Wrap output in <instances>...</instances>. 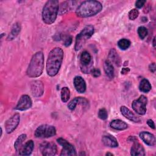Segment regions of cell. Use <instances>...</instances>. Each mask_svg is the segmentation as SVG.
Wrapping results in <instances>:
<instances>
[{"mask_svg": "<svg viewBox=\"0 0 156 156\" xmlns=\"http://www.w3.org/2000/svg\"><path fill=\"white\" fill-rule=\"evenodd\" d=\"M63 58V51L55 47L49 53L46 61V73L48 76L54 77L57 74L61 67Z\"/></svg>", "mask_w": 156, "mask_h": 156, "instance_id": "obj_1", "label": "cell"}, {"mask_svg": "<svg viewBox=\"0 0 156 156\" xmlns=\"http://www.w3.org/2000/svg\"><path fill=\"white\" fill-rule=\"evenodd\" d=\"M102 9V4L98 1L90 0L82 2L76 10V15L80 18L90 17L99 13Z\"/></svg>", "mask_w": 156, "mask_h": 156, "instance_id": "obj_2", "label": "cell"}, {"mask_svg": "<svg viewBox=\"0 0 156 156\" xmlns=\"http://www.w3.org/2000/svg\"><path fill=\"white\" fill-rule=\"evenodd\" d=\"M44 54L42 51L35 52L32 57L26 74L29 77H38L43 73L44 68Z\"/></svg>", "mask_w": 156, "mask_h": 156, "instance_id": "obj_3", "label": "cell"}, {"mask_svg": "<svg viewBox=\"0 0 156 156\" xmlns=\"http://www.w3.org/2000/svg\"><path fill=\"white\" fill-rule=\"evenodd\" d=\"M59 8L57 0H49L46 1L42 10V20L46 24L54 23L57 18Z\"/></svg>", "mask_w": 156, "mask_h": 156, "instance_id": "obj_4", "label": "cell"}, {"mask_svg": "<svg viewBox=\"0 0 156 156\" xmlns=\"http://www.w3.org/2000/svg\"><path fill=\"white\" fill-rule=\"evenodd\" d=\"M94 29L92 25L85 26L80 32L76 36L74 49L76 51L80 50L84 45L86 41L89 39L94 34Z\"/></svg>", "mask_w": 156, "mask_h": 156, "instance_id": "obj_5", "label": "cell"}, {"mask_svg": "<svg viewBox=\"0 0 156 156\" xmlns=\"http://www.w3.org/2000/svg\"><path fill=\"white\" fill-rule=\"evenodd\" d=\"M56 134L54 126L48 124H42L38 126L35 131V136L40 138H47L54 136Z\"/></svg>", "mask_w": 156, "mask_h": 156, "instance_id": "obj_6", "label": "cell"}, {"mask_svg": "<svg viewBox=\"0 0 156 156\" xmlns=\"http://www.w3.org/2000/svg\"><path fill=\"white\" fill-rule=\"evenodd\" d=\"M80 68L84 73H90L93 69V60L90 54L88 51H83L82 52L80 57Z\"/></svg>", "mask_w": 156, "mask_h": 156, "instance_id": "obj_7", "label": "cell"}, {"mask_svg": "<svg viewBox=\"0 0 156 156\" xmlns=\"http://www.w3.org/2000/svg\"><path fill=\"white\" fill-rule=\"evenodd\" d=\"M147 98L144 95H141L138 99L134 100L132 103V107L133 110L140 115H144L146 112Z\"/></svg>", "mask_w": 156, "mask_h": 156, "instance_id": "obj_8", "label": "cell"}, {"mask_svg": "<svg viewBox=\"0 0 156 156\" xmlns=\"http://www.w3.org/2000/svg\"><path fill=\"white\" fill-rule=\"evenodd\" d=\"M40 151L43 155L53 156L56 154L57 149V146L52 142L44 141L42 142L39 146Z\"/></svg>", "mask_w": 156, "mask_h": 156, "instance_id": "obj_9", "label": "cell"}, {"mask_svg": "<svg viewBox=\"0 0 156 156\" xmlns=\"http://www.w3.org/2000/svg\"><path fill=\"white\" fill-rule=\"evenodd\" d=\"M57 143L63 147L60 155H76V151L74 147L63 138L57 139Z\"/></svg>", "mask_w": 156, "mask_h": 156, "instance_id": "obj_10", "label": "cell"}, {"mask_svg": "<svg viewBox=\"0 0 156 156\" xmlns=\"http://www.w3.org/2000/svg\"><path fill=\"white\" fill-rule=\"evenodd\" d=\"M20 121V115L19 113H15L9 118L5 123V129L7 133L13 132L17 126H18Z\"/></svg>", "mask_w": 156, "mask_h": 156, "instance_id": "obj_11", "label": "cell"}, {"mask_svg": "<svg viewBox=\"0 0 156 156\" xmlns=\"http://www.w3.org/2000/svg\"><path fill=\"white\" fill-rule=\"evenodd\" d=\"M32 101L27 94H23L21 96L15 109L19 111H25L32 107Z\"/></svg>", "mask_w": 156, "mask_h": 156, "instance_id": "obj_12", "label": "cell"}, {"mask_svg": "<svg viewBox=\"0 0 156 156\" xmlns=\"http://www.w3.org/2000/svg\"><path fill=\"white\" fill-rule=\"evenodd\" d=\"M30 90L32 95L38 98L43 95L44 93V85L41 80H36L31 82Z\"/></svg>", "mask_w": 156, "mask_h": 156, "instance_id": "obj_13", "label": "cell"}, {"mask_svg": "<svg viewBox=\"0 0 156 156\" xmlns=\"http://www.w3.org/2000/svg\"><path fill=\"white\" fill-rule=\"evenodd\" d=\"M73 84L76 90L79 93H83L86 91V82L80 76H77L74 78Z\"/></svg>", "mask_w": 156, "mask_h": 156, "instance_id": "obj_14", "label": "cell"}, {"mask_svg": "<svg viewBox=\"0 0 156 156\" xmlns=\"http://www.w3.org/2000/svg\"><path fill=\"white\" fill-rule=\"evenodd\" d=\"M140 138L142 141L148 146H153L155 144V138L153 134L149 132L143 131L139 134Z\"/></svg>", "mask_w": 156, "mask_h": 156, "instance_id": "obj_15", "label": "cell"}, {"mask_svg": "<svg viewBox=\"0 0 156 156\" xmlns=\"http://www.w3.org/2000/svg\"><path fill=\"white\" fill-rule=\"evenodd\" d=\"M120 111L121 114L129 120L134 122H139L140 121V118L136 116L129 108L124 105H122L120 107Z\"/></svg>", "mask_w": 156, "mask_h": 156, "instance_id": "obj_16", "label": "cell"}, {"mask_svg": "<svg viewBox=\"0 0 156 156\" xmlns=\"http://www.w3.org/2000/svg\"><path fill=\"white\" fill-rule=\"evenodd\" d=\"M130 154L133 156L145 155V151L143 146L137 141H134L130 149Z\"/></svg>", "mask_w": 156, "mask_h": 156, "instance_id": "obj_17", "label": "cell"}, {"mask_svg": "<svg viewBox=\"0 0 156 156\" xmlns=\"http://www.w3.org/2000/svg\"><path fill=\"white\" fill-rule=\"evenodd\" d=\"M34 147V143L32 140L27 141L24 144H23L19 151V154L20 155H29L33 151Z\"/></svg>", "mask_w": 156, "mask_h": 156, "instance_id": "obj_18", "label": "cell"}, {"mask_svg": "<svg viewBox=\"0 0 156 156\" xmlns=\"http://www.w3.org/2000/svg\"><path fill=\"white\" fill-rule=\"evenodd\" d=\"M103 144L108 147H116L118 146V143L115 137L110 135H104L102 138Z\"/></svg>", "mask_w": 156, "mask_h": 156, "instance_id": "obj_19", "label": "cell"}, {"mask_svg": "<svg viewBox=\"0 0 156 156\" xmlns=\"http://www.w3.org/2000/svg\"><path fill=\"white\" fill-rule=\"evenodd\" d=\"M88 104V101L87 99L82 97H76L72 99L68 104V107L69 110H73L75 109L76 107L77 104H81V105H87Z\"/></svg>", "mask_w": 156, "mask_h": 156, "instance_id": "obj_20", "label": "cell"}, {"mask_svg": "<svg viewBox=\"0 0 156 156\" xmlns=\"http://www.w3.org/2000/svg\"><path fill=\"white\" fill-rule=\"evenodd\" d=\"M108 58L110 62H113L116 66H119L121 65V59L120 56L118 55L116 51L112 48L110 49L109 54H108Z\"/></svg>", "mask_w": 156, "mask_h": 156, "instance_id": "obj_21", "label": "cell"}, {"mask_svg": "<svg viewBox=\"0 0 156 156\" xmlns=\"http://www.w3.org/2000/svg\"><path fill=\"white\" fill-rule=\"evenodd\" d=\"M110 126L112 128L118 130H123L128 127L127 124L121 119L112 120L110 123Z\"/></svg>", "mask_w": 156, "mask_h": 156, "instance_id": "obj_22", "label": "cell"}, {"mask_svg": "<svg viewBox=\"0 0 156 156\" xmlns=\"http://www.w3.org/2000/svg\"><path fill=\"white\" fill-rule=\"evenodd\" d=\"M21 31V25L20 23H15L12 29H11V31L9 33V35L7 36V40L9 41L10 40H13V39H15L19 34V33Z\"/></svg>", "mask_w": 156, "mask_h": 156, "instance_id": "obj_23", "label": "cell"}, {"mask_svg": "<svg viewBox=\"0 0 156 156\" xmlns=\"http://www.w3.org/2000/svg\"><path fill=\"white\" fill-rule=\"evenodd\" d=\"M104 69L106 76L109 79H113L114 77V68L113 66L108 60L105 61L104 63Z\"/></svg>", "mask_w": 156, "mask_h": 156, "instance_id": "obj_24", "label": "cell"}, {"mask_svg": "<svg viewBox=\"0 0 156 156\" xmlns=\"http://www.w3.org/2000/svg\"><path fill=\"white\" fill-rule=\"evenodd\" d=\"M151 85L146 79H143L139 85V89L143 93H147L151 90Z\"/></svg>", "mask_w": 156, "mask_h": 156, "instance_id": "obj_25", "label": "cell"}, {"mask_svg": "<svg viewBox=\"0 0 156 156\" xmlns=\"http://www.w3.org/2000/svg\"><path fill=\"white\" fill-rule=\"evenodd\" d=\"M26 139V134H21L20 135L16 140L14 143V148L16 152H19L20 148L23 145V142Z\"/></svg>", "mask_w": 156, "mask_h": 156, "instance_id": "obj_26", "label": "cell"}, {"mask_svg": "<svg viewBox=\"0 0 156 156\" xmlns=\"http://www.w3.org/2000/svg\"><path fill=\"white\" fill-rule=\"evenodd\" d=\"M60 98L63 102H66L68 101L70 98V90L68 87H65L62 88L60 91Z\"/></svg>", "mask_w": 156, "mask_h": 156, "instance_id": "obj_27", "label": "cell"}, {"mask_svg": "<svg viewBox=\"0 0 156 156\" xmlns=\"http://www.w3.org/2000/svg\"><path fill=\"white\" fill-rule=\"evenodd\" d=\"M130 41L126 38H122L118 42V47L122 50H126L130 46Z\"/></svg>", "mask_w": 156, "mask_h": 156, "instance_id": "obj_28", "label": "cell"}, {"mask_svg": "<svg viewBox=\"0 0 156 156\" xmlns=\"http://www.w3.org/2000/svg\"><path fill=\"white\" fill-rule=\"evenodd\" d=\"M70 2H67L65 1L61 3L60 5H59V8H58V13L60 15H63L65 13H66L69 9H70L71 5L69 4Z\"/></svg>", "mask_w": 156, "mask_h": 156, "instance_id": "obj_29", "label": "cell"}, {"mask_svg": "<svg viewBox=\"0 0 156 156\" xmlns=\"http://www.w3.org/2000/svg\"><path fill=\"white\" fill-rule=\"evenodd\" d=\"M137 32H138V36L141 40H143L147 35V34H148L147 29L144 26H140L138 28Z\"/></svg>", "mask_w": 156, "mask_h": 156, "instance_id": "obj_30", "label": "cell"}, {"mask_svg": "<svg viewBox=\"0 0 156 156\" xmlns=\"http://www.w3.org/2000/svg\"><path fill=\"white\" fill-rule=\"evenodd\" d=\"M98 117L99 118H100L102 120H105L107 119L108 118V113H107V111L106 110L105 108H100L99 110V112H98Z\"/></svg>", "mask_w": 156, "mask_h": 156, "instance_id": "obj_31", "label": "cell"}, {"mask_svg": "<svg viewBox=\"0 0 156 156\" xmlns=\"http://www.w3.org/2000/svg\"><path fill=\"white\" fill-rule=\"evenodd\" d=\"M129 18L130 20H135L139 15V12L136 9H133L129 12Z\"/></svg>", "mask_w": 156, "mask_h": 156, "instance_id": "obj_32", "label": "cell"}, {"mask_svg": "<svg viewBox=\"0 0 156 156\" xmlns=\"http://www.w3.org/2000/svg\"><path fill=\"white\" fill-rule=\"evenodd\" d=\"M72 41H73V37L71 35H68L65 37V41H64V43H63V44L66 46V47H68L69 46H70L72 43Z\"/></svg>", "mask_w": 156, "mask_h": 156, "instance_id": "obj_33", "label": "cell"}, {"mask_svg": "<svg viewBox=\"0 0 156 156\" xmlns=\"http://www.w3.org/2000/svg\"><path fill=\"white\" fill-rule=\"evenodd\" d=\"M90 73L94 77H98L101 76V71L98 68H93Z\"/></svg>", "mask_w": 156, "mask_h": 156, "instance_id": "obj_34", "label": "cell"}, {"mask_svg": "<svg viewBox=\"0 0 156 156\" xmlns=\"http://www.w3.org/2000/svg\"><path fill=\"white\" fill-rule=\"evenodd\" d=\"M146 2V1L144 0H138V1H136L135 2V7L138 9H140L144 5V4Z\"/></svg>", "mask_w": 156, "mask_h": 156, "instance_id": "obj_35", "label": "cell"}, {"mask_svg": "<svg viewBox=\"0 0 156 156\" xmlns=\"http://www.w3.org/2000/svg\"><path fill=\"white\" fill-rule=\"evenodd\" d=\"M149 69L151 72H152V73H154L155 72V69H156V67H155V63H152L149 65Z\"/></svg>", "mask_w": 156, "mask_h": 156, "instance_id": "obj_36", "label": "cell"}, {"mask_svg": "<svg viewBox=\"0 0 156 156\" xmlns=\"http://www.w3.org/2000/svg\"><path fill=\"white\" fill-rule=\"evenodd\" d=\"M147 125H148L151 128H152V129H155V124H154V121H153L152 119H148V120L147 121Z\"/></svg>", "mask_w": 156, "mask_h": 156, "instance_id": "obj_37", "label": "cell"}, {"mask_svg": "<svg viewBox=\"0 0 156 156\" xmlns=\"http://www.w3.org/2000/svg\"><path fill=\"white\" fill-rule=\"evenodd\" d=\"M129 71H130V69H129V68H122L121 73V74H127Z\"/></svg>", "mask_w": 156, "mask_h": 156, "instance_id": "obj_38", "label": "cell"}, {"mask_svg": "<svg viewBox=\"0 0 156 156\" xmlns=\"http://www.w3.org/2000/svg\"><path fill=\"white\" fill-rule=\"evenodd\" d=\"M152 45H153V47L154 48H155V37H154L153 40H152Z\"/></svg>", "mask_w": 156, "mask_h": 156, "instance_id": "obj_39", "label": "cell"}, {"mask_svg": "<svg viewBox=\"0 0 156 156\" xmlns=\"http://www.w3.org/2000/svg\"><path fill=\"white\" fill-rule=\"evenodd\" d=\"M105 155H113V154H112V153H110V152H107V153H106Z\"/></svg>", "mask_w": 156, "mask_h": 156, "instance_id": "obj_40", "label": "cell"}]
</instances>
